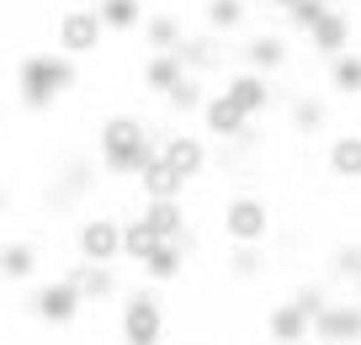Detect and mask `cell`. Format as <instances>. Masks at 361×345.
Masks as SVG:
<instances>
[{"label":"cell","instance_id":"603a6c76","mask_svg":"<svg viewBox=\"0 0 361 345\" xmlns=\"http://www.w3.org/2000/svg\"><path fill=\"white\" fill-rule=\"evenodd\" d=\"M329 176L335 181L361 176V133H335V144H329Z\"/></svg>","mask_w":361,"mask_h":345},{"label":"cell","instance_id":"f1b7e54d","mask_svg":"<svg viewBox=\"0 0 361 345\" xmlns=\"http://www.w3.org/2000/svg\"><path fill=\"white\" fill-rule=\"evenodd\" d=\"M154 250V234L144 229V218H128L123 223V260H144Z\"/></svg>","mask_w":361,"mask_h":345},{"label":"cell","instance_id":"7402d4cb","mask_svg":"<svg viewBox=\"0 0 361 345\" xmlns=\"http://www.w3.org/2000/svg\"><path fill=\"white\" fill-rule=\"evenodd\" d=\"M180 266H186V245H154L144 260H138V271H144L154 287H165V282L180 277Z\"/></svg>","mask_w":361,"mask_h":345},{"label":"cell","instance_id":"6da1fadb","mask_svg":"<svg viewBox=\"0 0 361 345\" xmlns=\"http://www.w3.org/2000/svg\"><path fill=\"white\" fill-rule=\"evenodd\" d=\"M96 159H102L106 176H128L133 181L138 170L154 159V138H149V123L133 117V111H117L96 128Z\"/></svg>","mask_w":361,"mask_h":345},{"label":"cell","instance_id":"8fae6325","mask_svg":"<svg viewBox=\"0 0 361 345\" xmlns=\"http://www.w3.org/2000/svg\"><path fill=\"white\" fill-rule=\"evenodd\" d=\"M224 96L234 101L245 117H260V111L276 101V90H271V80L266 75H250V69H234V75L224 80Z\"/></svg>","mask_w":361,"mask_h":345},{"label":"cell","instance_id":"1f68e13d","mask_svg":"<svg viewBox=\"0 0 361 345\" xmlns=\"http://www.w3.org/2000/svg\"><path fill=\"white\" fill-rule=\"evenodd\" d=\"M59 191H64V197H85L90 191V165H69L64 181H59Z\"/></svg>","mask_w":361,"mask_h":345},{"label":"cell","instance_id":"cb8c5ba5","mask_svg":"<svg viewBox=\"0 0 361 345\" xmlns=\"http://www.w3.org/2000/svg\"><path fill=\"white\" fill-rule=\"evenodd\" d=\"M245 16H250L245 0H207V6H202V22H207V32H213V37L239 32V27H245Z\"/></svg>","mask_w":361,"mask_h":345},{"label":"cell","instance_id":"f546056e","mask_svg":"<svg viewBox=\"0 0 361 345\" xmlns=\"http://www.w3.org/2000/svg\"><path fill=\"white\" fill-rule=\"evenodd\" d=\"M324 117H329L324 101H314V96H298V101H293V128H298V133H319V128H324Z\"/></svg>","mask_w":361,"mask_h":345},{"label":"cell","instance_id":"484cf974","mask_svg":"<svg viewBox=\"0 0 361 345\" xmlns=\"http://www.w3.org/2000/svg\"><path fill=\"white\" fill-rule=\"evenodd\" d=\"M138 75H144V85H149V90H159V96H165V90L176 85L186 69H180V59H176V54H149Z\"/></svg>","mask_w":361,"mask_h":345},{"label":"cell","instance_id":"3957f363","mask_svg":"<svg viewBox=\"0 0 361 345\" xmlns=\"http://www.w3.org/2000/svg\"><path fill=\"white\" fill-rule=\"evenodd\" d=\"M224 239L228 245H266L271 239V202L255 197V191H239V197L224 202Z\"/></svg>","mask_w":361,"mask_h":345},{"label":"cell","instance_id":"9a60e30c","mask_svg":"<svg viewBox=\"0 0 361 345\" xmlns=\"http://www.w3.org/2000/svg\"><path fill=\"white\" fill-rule=\"evenodd\" d=\"M308 48H314V54H324V59H335V54H345L350 48V16L340 11V6H329L324 16H319L314 27H308Z\"/></svg>","mask_w":361,"mask_h":345},{"label":"cell","instance_id":"83f0119b","mask_svg":"<svg viewBox=\"0 0 361 345\" xmlns=\"http://www.w3.org/2000/svg\"><path fill=\"white\" fill-rule=\"evenodd\" d=\"M165 101H170V111H180V117L197 111V107H202V80H197V75H180L176 85L165 90Z\"/></svg>","mask_w":361,"mask_h":345},{"label":"cell","instance_id":"836d02e7","mask_svg":"<svg viewBox=\"0 0 361 345\" xmlns=\"http://www.w3.org/2000/svg\"><path fill=\"white\" fill-rule=\"evenodd\" d=\"M271 6H276V11H282V16H287V11H293V6H298V0H271Z\"/></svg>","mask_w":361,"mask_h":345},{"label":"cell","instance_id":"30bf717a","mask_svg":"<svg viewBox=\"0 0 361 345\" xmlns=\"http://www.w3.org/2000/svg\"><path fill=\"white\" fill-rule=\"evenodd\" d=\"M197 117H202V133H213L218 144H228V138H245V133H250V117L224 96V90H207L202 107H197Z\"/></svg>","mask_w":361,"mask_h":345},{"label":"cell","instance_id":"ffe728a7","mask_svg":"<svg viewBox=\"0 0 361 345\" xmlns=\"http://www.w3.org/2000/svg\"><path fill=\"white\" fill-rule=\"evenodd\" d=\"M37 277V245L32 239H0V282H32Z\"/></svg>","mask_w":361,"mask_h":345},{"label":"cell","instance_id":"4dcf8cb0","mask_svg":"<svg viewBox=\"0 0 361 345\" xmlns=\"http://www.w3.org/2000/svg\"><path fill=\"white\" fill-rule=\"evenodd\" d=\"M324 11H329V0H298L293 11H287V27H293V32H308Z\"/></svg>","mask_w":361,"mask_h":345},{"label":"cell","instance_id":"7c38bea8","mask_svg":"<svg viewBox=\"0 0 361 345\" xmlns=\"http://www.w3.org/2000/svg\"><path fill=\"white\" fill-rule=\"evenodd\" d=\"M239 59H245V69L250 75H276V69L287 64V37L282 32H250L245 37V48H239Z\"/></svg>","mask_w":361,"mask_h":345},{"label":"cell","instance_id":"d6a6232c","mask_svg":"<svg viewBox=\"0 0 361 345\" xmlns=\"http://www.w3.org/2000/svg\"><path fill=\"white\" fill-rule=\"evenodd\" d=\"M335 277H340V282H350V292H356V245L335 250Z\"/></svg>","mask_w":361,"mask_h":345},{"label":"cell","instance_id":"9c48e42d","mask_svg":"<svg viewBox=\"0 0 361 345\" xmlns=\"http://www.w3.org/2000/svg\"><path fill=\"white\" fill-rule=\"evenodd\" d=\"M27 303H32V313H37L43 324H54V329L75 324V319H80V308H85V303L75 298V287H69L64 277H59V282H37V287H32V298H27Z\"/></svg>","mask_w":361,"mask_h":345},{"label":"cell","instance_id":"5b68a950","mask_svg":"<svg viewBox=\"0 0 361 345\" xmlns=\"http://www.w3.org/2000/svg\"><path fill=\"white\" fill-rule=\"evenodd\" d=\"M75 250H80V260H90V266H112V260H123V218H112V212H90V218H80Z\"/></svg>","mask_w":361,"mask_h":345},{"label":"cell","instance_id":"e0dca14e","mask_svg":"<svg viewBox=\"0 0 361 345\" xmlns=\"http://www.w3.org/2000/svg\"><path fill=\"white\" fill-rule=\"evenodd\" d=\"M266 340L271 345H308V313L298 303H276L266 313Z\"/></svg>","mask_w":361,"mask_h":345},{"label":"cell","instance_id":"e575fe53","mask_svg":"<svg viewBox=\"0 0 361 345\" xmlns=\"http://www.w3.org/2000/svg\"><path fill=\"white\" fill-rule=\"evenodd\" d=\"M6 202H11V191H6V186H0V212H6Z\"/></svg>","mask_w":361,"mask_h":345},{"label":"cell","instance_id":"277c9868","mask_svg":"<svg viewBox=\"0 0 361 345\" xmlns=\"http://www.w3.org/2000/svg\"><path fill=\"white\" fill-rule=\"evenodd\" d=\"M117 324H123V345H159V334H165V303H159V292L154 287L128 292Z\"/></svg>","mask_w":361,"mask_h":345},{"label":"cell","instance_id":"d6986e66","mask_svg":"<svg viewBox=\"0 0 361 345\" xmlns=\"http://www.w3.org/2000/svg\"><path fill=\"white\" fill-rule=\"evenodd\" d=\"M90 11H96L102 32H138L144 16H149V6H144V0H96Z\"/></svg>","mask_w":361,"mask_h":345},{"label":"cell","instance_id":"d4e9b609","mask_svg":"<svg viewBox=\"0 0 361 345\" xmlns=\"http://www.w3.org/2000/svg\"><path fill=\"white\" fill-rule=\"evenodd\" d=\"M329 90H335V96H356V90H361V59H356V48H345V54L329 59Z\"/></svg>","mask_w":361,"mask_h":345},{"label":"cell","instance_id":"8992f818","mask_svg":"<svg viewBox=\"0 0 361 345\" xmlns=\"http://www.w3.org/2000/svg\"><path fill=\"white\" fill-rule=\"evenodd\" d=\"M54 43H59L54 54H64V59H90L106 43V32H102V22H96L90 6H69V11H59V22H54Z\"/></svg>","mask_w":361,"mask_h":345},{"label":"cell","instance_id":"52a82bcc","mask_svg":"<svg viewBox=\"0 0 361 345\" xmlns=\"http://www.w3.org/2000/svg\"><path fill=\"white\" fill-rule=\"evenodd\" d=\"M308 334H314V345H356V334H361V308H356V298L324 303V308L308 319Z\"/></svg>","mask_w":361,"mask_h":345},{"label":"cell","instance_id":"ac0fdd59","mask_svg":"<svg viewBox=\"0 0 361 345\" xmlns=\"http://www.w3.org/2000/svg\"><path fill=\"white\" fill-rule=\"evenodd\" d=\"M176 59H180V69H186V75L202 80L207 69L224 64V48H218L213 32H197V37H180V43H176Z\"/></svg>","mask_w":361,"mask_h":345},{"label":"cell","instance_id":"ba28073f","mask_svg":"<svg viewBox=\"0 0 361 345\" xmlns=\"http://www.w3.org/2000/svg\"><path fill=\"white\" fill-rule=\"evenodd\" d=\"M154 155L165 159L180 181H197V176L207 170V138H202V133H165V138L154 144Z\"/></svg>","mask_w":361,"mask_h":345},{"label":"cell","instance_id":"44dd1931","mask_svg":"<svg viewBox=\"0 0 361 345\" xmlns=\"http://www.w3.org/2000/svg\"><path fill=\"white\" fill-rule=\"evenodd\" d=\"M144 43H149V54H176V43L186 37V27H180V16L176 11H154V16H144Z\"/></svg>","mask_w":361,"mask_h":345},{"label":"cell","instance_id":"2e32d148","mask_svg":"<svg viewBox=\"0 0 361 345\" xmlns=\"http://www.w3.org/2000/svg\"><path fill=\"white\" fill-rule=\"evenodd\" d=\"M133 181H138V197H144V202H180V197H186V181H180L159 155L149 159V165L138 170Z\"/></svg>","mask_w":361,"mask_h":345},{"label":"cell","instance_id":"5bb4252c","mask_svg":"<svg viewBox=\"0 0 361 345\" xmlns=\"http://www.w3.org/2000/svg\"><path fill=\"white\" fill-rule=\"evenodd\" d=\"M138 218L154 234V245H186V207L180 202H144Z\"/></svg>","mask_w":361,"mask_h":345},{"label":"cell","instance_id":"7a4b0ae2","mask_svg":"<svg viewBox=\"0 0 361 345\" xmlns=\"http://www.w3.org/2000/svg\"><path fill=\"white\" fill-rule=\"evenodd\" d=\"M75 80H80V69H75V59H64V54H27L22 64H16V101H22L27 111H48L64 90H75Z\"/></svg>","mask_w":361,"mask_h":345},{"label":"cell","instance_id":"4316f807","mask_svg":"<svg viewBox=\"0 0 361 345\" xmlns=\"http://www.w3.org/2000/svg\"><path fill=\"white\" fill-rule=\"evenodd\" d=\"M224 266H228V277H239V282H255L260 271H266V245H234Z\"/></svg>","mask_w":361,"mask_h":345},{"label":"cell","instance_id":"4fadbf2b","mask_svg":"<svg viewBox=\"0 0 361 345\" xmlns=\"http://www.w3.org/2000/svg\"><path fill=\"white\" fill-rule=\"evenodd\" d=\"M64 282L75 287L80 303H106V298H117V271H112V266H90V260H75V266L64 271Z\"/></svg>","mask_w":361,"mask_h":345}]
</instances>
